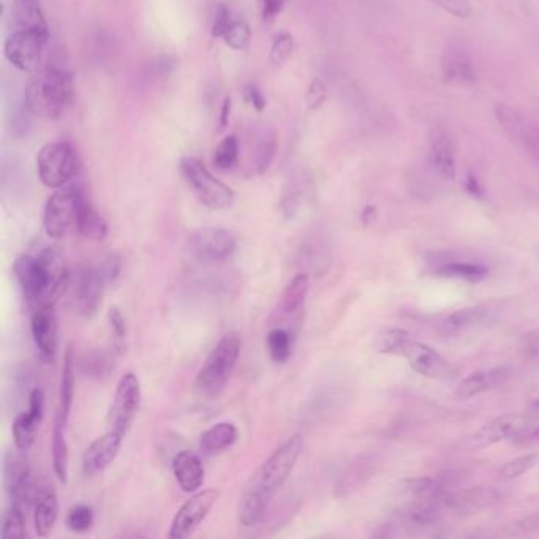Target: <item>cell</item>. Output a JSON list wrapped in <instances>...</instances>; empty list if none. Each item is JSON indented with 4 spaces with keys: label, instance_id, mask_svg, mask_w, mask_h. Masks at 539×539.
I'll return each instance as SVG.
<instances>
[{
    "label": "cell",
    "instance_id": "1",
    "mask_svg": "<svg viewBox=\"0 0 539 539\" xmlns=\"http://www.w3.org/2000/svg\"><path fill=\"white\" fill-rule=\"evenodd\" d=\"M304 449L301 434H294L283 441L282 445L264 460L257 472L250 476L242 490L238 505V519L242 527H255L260 524L269 503L277 492L287 483L291 472L298 464Z\"/></svg>",
    "mask_w": 539,
    "mask_h": 539
},
{
    "label": "cell",
    "instance_id": "2",
    "mask_svg": "<svg viewBox=\"0 0 539 539\" xmlns=\"http://www.w3.org/2000/svg\"><path fill=\"white\" fill-rule=\"evenodd\" d=\"M15 277L32 310L56 306L57 299L68 290L72 274L67 271L57 247H45L37 255L24 253L16 260Z\"/></svg>",
    "mask_w": 539,
    "mask_h": 539
},
{
    "label": "cell",
    "instance_id": "3",
    "mask_svg": "<svg viewBox=\"0 0 539 539\" xmlns=\"http://www.w3.org/2000/svg\"><path fill=\"white\" fill-rule=\"evenodd\" d=\"M75 94L72 73L67 68L49 65L35 73L27 86L26 108L34 116L57 119L70 108Z\"/></svg>",
    "mask_w": 539,
    "mask_h": 539
},
{
    "label": "cell",
    "instance_id": "4",
    "mask_svg": "<svg viewBox=\"0 0 539 539\" xmlns=\"http://www.w3.org/2000/svg\"><path fill=\"white\" fill-rule=\"evenodd\" d=\"M242 339L230 331L217 342L196 375L195 386L204 396L214 397L225 388L241 358Z\"/></svg>",
    "mask_w": 539,
    "mask_h": 539
},
{
    "label": "cell",
    "instance_id": "5",
    "mask_svg": "<svg viewBox=\"0 0 539 539\" xmlns=\"http://www.w3.org/2000/svg\"><path fill=\"white\" fill-rule=\"evenodd\" d=\"M181 173L196 200L206 208L212 211H225L233 206L236 200L233 189L219 178H215L201 160L196 157H184L181 160Z\"/></svg>",
    "mask_w": 539,
    "mask_h": 539
},
{
    "label": "cell",
    "instance_id": "6",
    "mask_svg": "<svg viewBox=\"0 0 539 539\" xmlns=\"http://www.w3.org/2000/svg\"><path fill=\"white\" fill-rule=\"evenodd\" d=\"M86 200L78 185L67 184L59 187L46 201L43 212V228L51 239H62L70 231L76 230L81 204Z\"/></svg>",
    "mask_w": 539,
    "mask_h": 539
},
{
    "label": "cell",
    "instance_id": "7",
    "mask_svg": "<svg viewBox=\"0 0 539 539\" xmlns=\"http://www.w3.org/2000/svg\"><path fill=\"white\" fill-rule=\"evenodd\" d=\"M80 170L78 155L67 141L45 144L37 155V173L48 189H59L72 184Z\"/></svg>",
    "mask_w": 539,
    "mask_h": 539
},
{
    "label": "cell",
    "instance_id": "8",
    "mask_svg": "<svg viewBox=\"0 0 539 539\" xmlns=\"http://www.w3.org/2000/svg\"><path fill=\"white\" fill-rule=\"evenodd\" d=\"M48 42L49 31L18 29L5 40V59L21 72H37Z\"/></svg>",
    "mask_w": 539,
    "mask_h": 539
},
{
    "label": "cell",
    "instance_id": "9",
    "mask_svg": "<svg viewBox=\"0 0 539 539\" xmlns=\"http://www.w3.org/2000/svg\"><path fill=\"white\" fill-rule=\"evenodd\" d=\"M141 399H143V392H141L138 377L133 372L122 375L117 383L110 411H108L110 430L125 437L140 411Z\"/></svg>",
    "mask_w": 539,
    "mask_h": 539
},
{
    "label": "cell",
    "instance_id": "10",
    "mask_svg": "<svg viewBox=\"0 0 539 539\" xmlns=\"http://www.w3.org/2000/svg\"><path fill=\"white\" fill-rule=\"evenodd\" d=\"M108 283L103 279L102 272L94 264H83L72 274L68 290L72 294V304L75 312L81 317L91 318L100 309L103 294Z\"/></svg>",
    "mask_w": 539,
    "mask_h": 539
},
{
    "label": "cell",
    "instance_id": "11",
    "mask_svg": "<svg viewBox=\"0 0 539 539\" xmlns=\"http://www.w3.org/2000/svg\"><path fill=\"white\" fill-rule=\"evenodd\" d=\"M238 249V239L225 228L208 227L193 231L187 239V250L195 260L220 263Z\"/></svg>",
    "mask_w": 539,
    "mask_h": 539
},
{
    "label": "cell",
    "instance_id": "12",
    "mask_svg": "<svg viewBox=\"0 0 539 539\" xmlns=\"http://www.w3.org/2000/svg\"><path fill=\"white\" fill-rule=\"evenodd\" d=\"M220 492L217 489L201 490L192 497L174 514L170 527L171 539H185L195 533L196 528L203 524L204 519L211 513L215 503L219 500Z\"/></svg>",
    "mask_w": 539,
    "mask_h": 539
},
{
    "label": "cell",
    "instance_id": "13",
    "mask_svg": "<svg viewBox=\"0 0 539 539\" xmlns=\"http://www.w3.org/2000/svg\"><path fill=\"white\" fill-rule=\"evenodd\" d=\"M528 413H505L484 424L472 437V445L478 449L489 448L505 440H514L533 424Z\"/></svg>",
    "mask_w": 539,
    "mask_h": 539
},
{
    "label": "cell",
    "instance_id": "14",
    "mask_svg": "<svg viewBox=\"0 0 539 539\" xmlns=\"http://www.w3.org/2000/svg\"><path fill=\"white\" fill-rule=\"evenodd\" d=\"M443 81L457 86H472L476 81L475 62L470 49L460 40H448L441 53Z\"/></svg>",
    "mask_w": 539,
    "mask_h": 539
},
{
    "label": "cell",
    "instance_id": "15",
    "mask_svg": "<svg viewBox=\"0 0 539 539\" xmlns=\"http://www.w3.org/2000/svg\"><path fill=\"white\" fill-rule=\"evenodd\" d=\"M4 489L12 502L21 503L31 500L34 486H32V472L29 459L24 449L16 448L7 451L4 456Z\"/></svg>",
    "mask_w": 539,
    "mask_h": 539
},
{
    "label": "cell",
    "instance_id": "16",
    "mask_svg": "<svg viewBox=\"0 0 539 539\" xmlns=\"http://www.w3.org/2000/svg\"><path fill=\"white\" fill-rule=\"evenodd\" d=\"M31 329L40 358L45 362H53L59 347V325L54 306L32 310Z\"/></svg>",
    "mask_w": 539,
    "mask_h": 539
},
{
    "label": "cell",
    "instance_id": "17",
    "mask_svg": "<svg viewBox=\"0 0 539 539\" xmlns=\"http://www.w3.org/2000/svg\"><path fill=\"white\" fill-rule=\"evenodd\" d=\"M502 500V494L494 487H472V489L443 492L441 506L445 511L456 514H470L473 511L495 505Z\"/></svg>",
    "mask_w": 539,
    "mask_h": 539
},
{
    "label": "cell",
    "instance_id": "18",
    "mask_svg": "<svg viewBox=\"0 0 539 539\" xmlns=\"http://www.w3.org/2000/svg\"><path fill=\"white\" fill-rule=\"evenodd\" d=\"M400 355L407 359L416 374L426 378H443L449 374V364L434 348L418 340L408 339Z\"/></svg>",
    "mask_w": 539,
    "mask_h": 539
},
{
    "label": "cell",
    "instance_id": "19",
    "mask_svg": "<svg viewBox=\"0 0 539 539\" xmlns=\"http://www.w3.org/2000/svg\"><path fill=\"white\" fill-rule=\"evenodd\" d=\"M122 435L108 430L102 437L95 438L83 454L84 476H95L110 467L121 453Z\"/></svg>",
    "mask_w": 539,
    "mask_h": 539
},
{
    "label": "cell",
    "instance_id": "20",
    "mask_svg": "<svg viewBox=\"0 0 539 539\" xmlns=\"http://www.w3.org/2000/svg\"><path fill=\"white\" fill-rule=\"evenodd\" d=\"M375 470H377V459H375L374 454H362V456L356 457L345 468V472L340 475L336 489H334V495L337 498H347L356 494L358 490L369 483L372 476L375 475Z\"/></svg>",
    "mask_w": 539,
    "mask_h": 539
},
{
    "label": "cell",
    "instance_id": "21",
    "mask_svg": "<svg viewBox=\"0 0 539 539\" xmlns=\"http://www.w3.org/2000/svg\"><path fill=\"white\" fill-rule=\"evenodd\" d=\"M430 168L443 179L456 178V144L443 129L434 130L430 138Z\"/></svg>",
    "mask_w": 539,
    "mask_h": 539
},
{
    "label": "cell",
    "instance_id": "22",
    "mask_svg": "<svg viewBox=\"0 0 539 539\" xmlns=\"http://www.w3.org/2000/svg\"><path fill=\"white\" fill-rule=\"evenodd\" d=\"M173 475L184 492H198L204 483V465L201 457L190 449H184L173 459Z\"/></svg>",
    "mask_w": 539,
    "mask_h": 539
},
{
    "label": "cell",
    "instance_id": "23",
    "mask_svg": "<svg viewBox=\"0 0 539 539\" xmlns=\"http://www.w3.org/2000/svg\"><path fill=\"white\" fill-rule=\"evenodd\" d=\"M509 378V369L497 367V369L478 370L460 381L456 389V396L460 400L472 399L483 392L502 386Z\"/></svg>",
    "mask_w": 539,
    "mask_h": 539
},
{
    "label": "cell",
    "instance_id": "24",
    "mask_svg": "<svg viewBox=\"0 0 539 539\" xmlns=\"http://www.w3.org/2000/svg\"><path fill=\"white\" fill-rule=\"evenodd\" d=\"M238 437V427L228 421H222L204 430L198 441V449L201 456H217L230 449L238 441Z\"/></svg>",
    "mask_w": 539,
    "mask_h": 539
},
{
    "label": "cell",
    "instance_id": "25",
    "mask_svg": "<svg viewBox=\"0 0 539 539\" xmlns=\"http://www.w3.org/2000/svg\"><path fill=\"white\" fill-rule=\"evenodd\" d=\"M76 358L72 348H67L64 356V369H62L61 386H59V407H57L56 423L67 427L70 411L75 397Z\"/></svg>",
    "mask_w": 539,
    "mask_h": 539
},
{
    "label": "cell",
    "instance_id": "26",
    "mask_svg": "<svg viewBox=\"0 0 539 539\" xmlns=\"http://www.w3.org/2000/svg\"><path fill=\"white\" fill-rule=\"evenodd\" d=\"M432 264H434V272L437 276L449 277V279L479 282V280L486 279L487 274H489V269L484 264L459 260V258L446 257L440 260V258L435 257Z\"/></svg>",
    "mask_w": 539,
    "mask_h": 539
},
{
    "label": "cell",
    "instance_id": "27",
    "mask_svg": "<svg viewBox=\"0 0 539 539\" xmlns=\"http://www.w3.org/2000/svg\"><path fill=\"white\" fill-rule=\"evenodd\" d=\"M76 369L87 380L103 381L116 369V355L110 350H91L76 361Z\"/></svg>",
    "mask_w": 539,
    "mask_h": 539
},
{
    "label": "cell",
    "instance_id": "28",
    "mask_svg": "<svg viewBox=\"0 0 539 539\" xmlns=\"http://www.w3.org/2000/svg\"><path fill=\"white\" fill-rule=\"evenodd\" d=\"M490 312L487 307L473 306L464 307V309L456 310L451 313L443 325H441V332L446 336H456L460 332L468 331V329L475 328V326L481 325L489 317Z\"/></svg>",
    "mask_w": 539,
    "mask_h": 539
},
{
    "label": "cell",
    "instance_id": "29",
    "mask_svg": "<svg viewBox=\"0 0 539 539\" xmlns=\"http://www.w3.org/2000/svg\"><path fill=\"white\" fill-rule=\"evenodd\" d=\"M76 231L89 239V241L102 242L108 236V222L97 209L92 206L89 201L84 200L81 204L80 215H78V223H76Z\"/></svg>",
    "mask_w": 539,
    "mask_h": 539
},
{
    "label": "cell",
    "instance_id": "30",
    "mask_svg": "<svg viewBox=\"0 0 539 539\" xmlns=\"http://www.w3.org/2000/svg\"><path fill=\"white\" fill-rule=\"evenodd\" d=\"M57 517H59V500L54 490H48L40 495L35 505L34 527L35 533L42 538L51 535L56 527Z\"/></svg>",
    "mask_w": 539,
    "mask_h": 539
},
{
    "label": "cell",
    "instance_id": "31",
    "mask_svg": "<svg viewBox=\"0 0 539 539\" xmlns=\"http://www.w3.org/2000/svg\"><path fill=\"white\" fill-rule=\"evenodd\" d=\"M310 277L307 272H298L288 283L283 291L280 310L283 315H296L301 312L306 304L307 294H309Z\"/></svg>",
    "mask_w": 539,
    "mask_h": 539
},
{
    "label": "cell",
    "instance_id": "32",
    "mask_svg": "<svg viewBox=\"0 0 539 539\" xmlns=\"http://www.w3.org/2000/svg\"><path fill=\"white\" fill-rule=\"evenodd\" d=\"M299 263L302 264V268L317 272V274L325 272L331 264L328 244L320 239H310L304 242L299 250Z\"/></svg>",
    "mask_w": 539,
    "mask_h": 539
},
{
    "label": "cell",
    "instance_id": "33",
    "mask_svg": "<svg viewBox=\"0 0 539 539\" xmlns=\"http://www.w3.org/2000/svg\"><path fill=\"white\" fill-rule=\"evenodd\" d=\"M43 418L34 415L32 411H24L16 416L15 423H13L12 432L13 440H15V446L24 451H29L37 438L38 429L42 424Z\"/></svg>",
    "mask_w": 539,
    "mask_h": 539
},
{
    "label": "cell",
    "instance_id": "34",
    "mask_svg": "<svg viewBox=\"0 0 539 539\" xmlns=\"http://www.w3.org/2000/svg\"><path fill=\"white\" fill-rule=\"evenodd\" d=\"M15 18L19 29L49 31L42 7H40L37 0H18L16 2Z\"/></svg>",
    "mask_w": 539,
    "mask_h": 539
},
{
    "label": "cell",
    "instance_id": "35",
    "mask_svg": "<svg viewBox=\"0 0 539 539\" xmlns=\"http://www.w3.org/2000/svg\"><path fill=\"white\" fill-rule=\"evenodd\" d=\"M266 350L276 364H285L293 355V334L285 328H272L266 336Z\"/></svg>",
    "mask_w": 539,
    "mask_h": 539
},
{
    "label": "cell",
    "instance_id": "36",
    "mask_svg": "<svg viewBox=\"0 0 539 539\" xmlns=\"http://www.w3.org/2000/svg\"><path fill=\"white\" fill-rule=\"evenodd\" d=\"M277 141L271 130H264L257 136L255 155H253L252 174H263L276 157Z\"/></svg>",
    "mask_w": 539,
    "mask_h": 539
},
{
    "label": "cell",
    "instance_id": "37",
    "mask_svg": "<svg viewBox=\"0 0 539 539\" xmlns=\"http://www.w3.org/2000/svg\"><path fill=\"white\" fill-rule=\"evenodd\" d=\"M65 429H67V427L54 424L53 445H51L54 473H56L57 479L64 484L67 483L68 460H70V457H68V445L67 438H65Z\"/></svg>",
    "mask_w": 539,
    "mask_h": 539
},
{
    "label": "cell",
    "instance_id": "38",
    "mask_svg": "<svg viewBox=\"0 0 539 539\" xmlns=\"http://www.w3.org/2000/svg\"><path fill=\"white\" fill-rule=\"evenodd\" d=\"M408 339H410V334L405 329L386 328L378 332L377 339H375V350L381 355H394V353L402 351Z\"/></svg>",
    "mask_w": 539,
    "mask_h": 539
},
{
    "label": "cell",
    "instance_id": "39",
    "mask_svg": "<svg viewBox=\"0 0 539 539\" xmlns=\"http://www.w3.org/2000/svg\"><path fill=\"white\" fill-rule=\"evenodd\" d=\"M239 141L234 135L220 141L214 152V165L217 170L230 171L239 162Z\"/></svg>",
    "mask_w": 539,
    "mask_h": 539
},
{
    "label": "cell",
    "instance_id": "40",
    "mask_svg": "<svg viewBox=\"0 0 539 539\" xmlns=\"http://www.w3.org/2000/svg\"><path fill=\"white\" fill-rule=\"evenodd\" d=\"M2 536L5 539L26 538V519L19 503H12L2 519Z\"/></svg>",
    "mask_w": 539,
    "mask_h": 539
},
{
    "label": "cell",
    "instance_id": "41",
    "mask_svg": "<svg viewBox=\"0 0 539 539\" xmlns=\"http://www.w3.org/2000/svg\"><path fill=\"white\" fill-rule=\"evenodd\" d=\"M223 42L227 43L234 51H245L252 42V29L244 19H233V23L223 34Z\"/></svg>",
    "mask_w": 539,
    "mask_h": 539
},
{
    "label": "cell",
    "instance_id": "42",
    "mask_svg": "<svg viewBox=\"0 0 539 539\" xmlns=\"http://www.w3.org/2000/svg\"><path fill=\"white\" fill-rule=\"evenodd\" d=\"M294 51V38L288 32H280L272 38L271 53H269V62L274 67H282L290 61Z\"/></svg>",
    "mask_w": 539,
    "mask_h": 539
},
{
    "label": "cell",
    "instance_id": "43",
    "mask_svg": "<svg viewBox=\"0 0 539 539\" xmlns=\"http://www.w3.org/2000/svg\"><path fill=\"white\" fill-rule=\"evenodd\" d=\"M94 519V509L91 506L75 505L68 511L65 524L73 533H86L94 525Z\"/></svg>",
    "mask_w": 539,
    "mask_h": 539
},
{
    "label": "cell",
    "instance_id": "44",
    "mask_svg": "<svg viewBox=\"0 0 539 539\" xmlns=\"http://www.w3.org/2000/svg\"><path fill=\"white\" fill-rule=\"evenodd\" d=\"M538 464L539 454H525V456H519L506 462L502 467V476H505L506 479L519 478V476L533 470Z\"/></svg>",
    "mask_w": 539,
    "mask_h": 539
},
{
    "label": "cell",
    "instance_id": "45",
    "mask_svg": "<svg viewBox=\"0 0 539 539\" xmlns=\"http://www.w3.org/2000/svg\"><path fill=\"white\" fill-rule=\"evenodd\" d=\"M430 2L440 7L448 15L456 16L459 19L472 18L473 7L470 0H430Z\"/></svg>",
    "mask_w": 539,
    "mask_h": 539
},
{
    "label": "cell",
    "instance_id": "46",
    "mask_svg": "<svg viewBox=\"0 0 539 539\" xmlns=\"http://www.w3.org/2000/svg\"><path fill=\"white\" fill-rule=\"evenodd\" d=\"M306 105L310 111L320 110L321 106L325 105L328 100V91L320 78H313L306 91Z\"/></svg>",
    "mask_w": 539,
    "mask_h": 539
},
{
    "label": "cell",
    "instance_id": "47",
    "mask_svg": "<svg viewBox=\"0 0 539 539\" xmlns=\"http://www.w3.org/2000/svg\"><path fill=\"white\" fill-rule=\"evenodd\" d=\"M98 269L102 272L105 282L111 285L121 277L122 258L117 253H110V255L103 258L102 263L98 264Z\"/></svg>",
    "mask_w": 539,
    "mask_h": 539
},
{
    "label": "cell",
    "instance_id": "48",
    "mask_svg": "<svg viewBox=\"0 0 539 539\" xmlns=\"http://www.w3.org/2000/svg\"><path fill=\"white\" fill-rule=\"evenodd\" d=\"M233 16H231L230 8L227 5L219 4L215 8L214 21H212L211 35L214 38H222L223 34L227 32L230 24L233 23Z\"/></svg>",
    "mask_w": 539,
    "mask_h": 539
},
{
    "label": "cell",
    "instance_id": "49",
    "mask_svg": "<svg viewBox=\"0 0 539 539\" xmlns=\"http://www.w3.org/2000/svg\"><path fill=\"white\" fill-rule=\"evenodd\" d=\"M108 323H110L111 334L116 339L117 345H122L125 336H127V321H125L121 309L111 307L110 312H108Z\"/></svg>",
    "mask_w": 539,
    "mask_h": 539
},
{
    "label": "cell",
    "instance_id": "50",
    "mask_svg": "<svg viewBox=\"0 0 539 539\" xmlns=\"http://www.w3.org/2000/svg\"><path fill=\"white\" fill-rule=\"evenodd\" d=\"M285 0H263L261 2V15H263L264 23H272L276 21L277 16L282 13Z\"/></svg>",
    "mask_w": 539,
    "mask_h": 539
},
{
    "label": "cell",
    "instance_id": "51",
    "mask_svg": "<svg viewBox=\"0 0 539 539\" xmlns=\"http://www.w3.org/2000/svg\"><path fill=\"white\" fill-rule=\"evenodd\" d=\"M522 350H524L528 356L539 358V329L527 332V334L522 336Z\"/></svg>",
    "mask_w": 539,
    "mask_h": 539
},
{
    "label": "cell",
    "instance_id": "52",
    "mask_svg": "<svg viewBox=\"0 0 539 539\" xmlns=\"http://www.w3.org/2000/svg\"><path fill=\"white\" fill-rule=\"evenodd\" d=\"M245 100H247L255 110L260 111V113L266 108V98L261 94L260 89H258L257 86H253V84L245 87Z\"/></svg>",
    "mask_w": 539,
    "mask_h": 539
},
{
    "label": "cell",
    "instance_id": "53",
    "mask_svg": "<svg viewBox=\"0 0 539 539\" xmlns=\"http://www.w3.org/2000/svg\"><path fill=\"white\" fill-rule=\"evenodd\" d=\"M522 149L527 151L528 154L533 155L539 162V125L536 124L533 127L532 132L528 133L524 143H522Z\"/></svg>",
    "mask_w": 539,
    "mask_h": 539
},
{
    "label": "cell",
    "instance_id": "54",
    "mask_svg": "<svg viewBox=\"0 0 539 539\" xmlns=\"http://www.w3.org/2000/svg\"><path fill=\"white\" fill-rule=\"evenodd\" d=\"M465 185H467L468 192L472 193L473 196H478V198H483L484 196V189L481 187V184H479L478 179L473 176V174H468L467 176V182H465Z\"/></svg>",
    "mask_w": 539,
    "mask_h": 539
},
{
    "label": "cell",
    "instance_id": "55",
    "mask_svg": "<svg viewBox=\"0 0 539 539\" xmlns=\"http://www.w3.org/2000/svg\"><path fill=\"white\" fill-rule=\"evenodd\" d=\"M230 114L231 98L227 97L225 98V102H223L222 111H220V130H223L225 129V127H227L228 122H230Z\"/></svg>",
    "mask_w": 539,
    "mask_h": 539
},
{
    "label": "cell",
    "instance_id": "56",
    "mask_svg": "<svg viewBox=\"0 0 539 539\" xmlns=\"http://www.w3.org/2000/svg\"><path fill=\"white\" fill-rule=\"evenodd\" d=\"M516 440H539V426H530L524 434L519 435Z\"/></svg>",
    "mask_w": 539,
    "mask_h": 539
},
{
    "label": "cell",
    "instance_id": "57",
    "mask_svg": "<svg viewBox=\"0 0 539 539\" xmlns=\"http://www.w3.org/2000/svg\"><path fill=\"white\" fill-rule=\"evenodd\" d=\"M361 219L366 225L367 223L372 222V220L375 219V208L369 206V208L364 209V211H362Z\"/></svg>",
    "mask_w": 539,
    "mask_h": 539
},
{
    "label": "cell",
    "instance_id": "58",
    "mask_svg": "<svg viewBox=\"0 0 539 539\" xmlns=\"http://www.w3.org/2000/svg\"><path fill=\"white\" fill-rule=\"evenodd\" d=\"M527 411L533 418H539V397L528 404Z\"/></svg>",
    "mask_w": 539,
    "mask_h": 539
}]
</instances>
